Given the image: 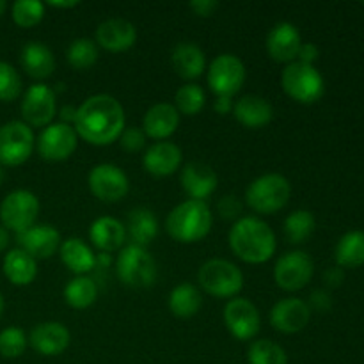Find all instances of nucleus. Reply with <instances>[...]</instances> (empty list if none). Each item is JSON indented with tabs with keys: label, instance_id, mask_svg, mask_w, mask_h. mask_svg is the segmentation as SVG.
<instances>
[{
	"label": "nucleus",
	"instance_id": "1",
	"mask_svg": "<svg viewBox=\"0 0 364 364\" xmlns=\"http://www.w3.org/2000/svg\"><path fill=\"white\" fill-rule=\"evenodd\" d=\"M73 128L89 144H112L119 141L124 130L123 105L110 95L91 96L77 109Z\"/></svg>",
	"mask_w": 364,
	"mask_h": 364
},
{
	"label": "nucleus",
	"instance_id": "2",
	"mask_svg": "<svg viewBox=\"0 0 364 364\" xmlns=\"http://www.w3.org/2000/svg\"><path fill=\"white\" fill-rule=\"evenodd\" d=\"M230 247L242 262L262 265L276 255V233L265 220L240 217L230 231Z\"/></svg>",
	"mask_w": 364,
	"mask_h": 364
},
{
	"label": "nucleus",
	"instance_id": "3",
	"mask_svg": "<svg viewBox=\"0 0 364 364\" xmlns=\"http://www.w3.org/2000/svg\"><path fill=\"white\" fill-rule=\"evenodd\" d=\"M213 215L205 201L187 199L171 210L166 219V231L180 244H194L210 233Z\"/></svg>",
	"mask_w": 364,
	"mask_h": 364
},
{
	"label": "nucleus",
	"instance_id": "4",
	"mask_svg": "<svg viewBox=\"0 0 364 364\" xmlns=\"http://www.w3.org/2000/svg\"><path fill=\"white\" fill-rule=\"evenodd\" d=\"M291 196V185L277 173L263 174L251 181L245 191V203L262 215H272L288 205Z\"/></svg>",
	"mask_w": 364,
	"mask_h": 364
},
{
	"label": "nucleus",
	"instance_id": "5",
	"mask_svg": "<svg viewBox=\"0 0 364 364\" xmlns=\"http://www.w3.org/2000/svg\"><path fill=\"white\" fill-rule=\"evenodd\" d=\"M199 287L217 299L237 297L244 288V274L235 263L213 258L201 265L198 272Z\"/></svg>",
	"mask_w": 364,
	"mask_h": 364
},
{
	"label": "nucleus",
	"instance_id": "6",
	"mask_svg": "<svg viewBox=\"0 0 364 364\" xmlns=\"http://www.w3.org/2000/svg\"><path fill=\"white\" fill-rule=\"evenodd\" d=\"M117 277L128 288H149L156 281L155 258L144 247L128 244L119 251L116 262Z\"/></svg>",
	"mask_w": 364,
	"mask_h": 364
},
{
	"label": "nucleus",
	"instance_id": "7",
	"mask_svg": "<svg viewBox=\"0 0 364 364\" xmlns=\"http://www.w3.org/2000/svg\"><path fill=\"white\" fill-rule=\"evenodd\" d=\"M281 85L283 91L291 100L299 103H315L318 102L326 91L323 77L315 66L302 64L299 60L287 64L281 73Z\"/></svg>",
	"mask_w": 364,
	"mask_h": 364
},
{
	"label": "nucleus",
	"instance_id": "8",
	"mask_svg": "<svg viewBox=\"0 0 364 364\" xmlns=\"http://www.w3.org/2000/svg\"><path fill=\"white\" fill-rule=\"evenodd\" d=\"M32 149L34 134L23 121H9L0 127V166H21L31 159Z\"/></svg>",
	"mask_w": 364,
	"mask_h": 364
},
{
	"label": "nucleus",
	"instance_id": "9",
	"mask_svg": "<svg viewBox=\"0 0 364 364\" xmlns=\"http://www.w3.org/2000/svg\"><path fill=\"white\" fill-rule=\"evenodd\" d=\"M206 78L217 98H233L245 82V66L233 53H220L210 64Z\"/></svg>",
	"mask_w": 364,
	"mask_h": 364
},
{
	"label": "nucleus",
	"instance_id": "10",
	"mask_svg": "<svg viewBox=\"0 0 364 364\" xmlns=\"http://www.w3.org/2000/svg\"><path fill=\"white\" fill-rule=\"evenodd\" d=\"M39 215V199L28 191H14L0 203V220L7 231L21 233L36 224Z\"/></svg>",
	"mask_w": 364,
	"mask_h": 364
},
{
	"label": "nucleus",
	"instance_id": "11",
	"mask_svg": "<svg viewBox=\"0 0 364 364\" xmlns=\"http://www.w3.org/2000/svg\"><path fill=\"white\" fill-rule=\"evenodd\" d=\"M315 263L304 251H291L281 256L274 267V281L284 291H299L309 284Z\"/></svg>",
	"mask_w": 364,
	"mask_h": 364
},
{
	"label": "nucleus",
	"instance_id": "12",
	"mask_svg": "<svg viewBox=\"0 0 364 364\" xmlns=\"http://www.w3.org/2000/svg\"><path fill=\"white\" fill-rule=\"evenodd\" d=\"M89 191L103 203H117L130 191V180L121 167L114 164H100L92 167L87 178Z\"/></svg>",
	"mask_w": 364,
	"mask_h": 364
},
{
	"label": "nucleus",
	"instance_id": "13",
	"mask_svg": "<svg viewBox=\"0 0 364 364\" xmlns=\"http://www.w3.org/2000/svg\"><path fill=\"white\" fill-rule=\"evenodd\" d=\"M57 114L55 91L45 84H34L21 100V116L28 127H48Z\"/></svg>",
	"mask_w": 364,
	"mask_h": 364
},
{
	"label": "nucleus",
	"instance_id": "14",
	"mask_svg": "<svg viewBox=\"0 0 364 364\" xmlns=\"http://www.w3.org/2000/svg\"><path fill=\"white\" fill-rule=\"evenodd\" d=\"M78 135L71 124L52 123L38 139V151L46 162H63L77 149Z\"/></svg>",
	"mask_w": 364,
	"mask_h": 364
},
{
	"label": "nucleus",
	"instance_id": "15",
	"mask_svg": "<svg viewBox=\"0 0 364 364\" xmlns=\"http://www.w3.org/2000/svg\"><path fill=\"white\" fill-rule=\"evenodd\" d=\"M223 318L231 336L240 341L252 340L262 327L258 308L247 299H231L224 308Z\"/></svg>",
	"mask_w": 364,
	"mask_h": 364
},
{
	"label": "nucleus",
	"instance_id": "16",
	"mask_svg": "<svg viewBox=\"0 0 364 364\" xmlns=\"http://www.w3.org/2000/svg\"><path fill=\"white\" fill-rule=\"evenodd\" d=\"M311 318V309L302 299H283L270 309V326L283 334L301 333Z\"/></svg>",
	"mask_w": 364,
	"mask_h": 364
},
{
	"label": "nucleus",
	"instance_id": "17",
	"mask_svg": "<svg viewBox=\"0 0 364 364\" xmlns=\"http://www.w3.org/2000/svg\"><path fill=\"white\" fill-rule=\"evenodd\" d=\"M21 251L34 259H48L60 247V233L50 224H34L16 235Z\"/></svg>",
	"mask_w": 364,
	"mask_h": 364
},
{
	"label": "nucleus",
	"instance_id": "18",
	"mask_svg": "<svg viewBox=\"0 0 364 364\" xmlns=\"http://www.w3.org/2000/svg\"><path fill=\"white\" fill-rule=\"evenodd\" d=\"M302 45L301 32L290 21H279L270 28L267 36V52L276 63L290 64L297 59L299 48Z\"/></svg>",
	"mask_w": 364,
	"mask_h": 364
},
{
	"label": "nucleus",
	"instance_id": "19",
	"mask_svg": "<svg viewBox=\"0 0 364 364\" xmlns=\"http://www.w3.org/2000/svg\"><path fill=\"white\" fill-rule=\"evenodd\" d=\"M135 39H137V28L123 18H110L102 21L96 28V45L107 52H127L135 45Z\"/></svg>",
	"mask_w": 364,
	"mask_h": 364
},
{
	"label": "nucleus",
	"instance_id": "20",
	"mask_svg": "<svg viewBox=\"0 0 364 364\" xmlns=\"http://www.w3.org/2000/svg\"><path fill=\"white\" fill-rule=\"evenodd\" d=\"M28 343L41 355H59L70 347L71 334L60 322H43L34 326L28 336Z\"/></svg>",
	"mask_w": 364,
	"mask_h": 364
},
{
	"label": "nucleus",
	"instance_id": "21",
	"mask_svg": "<svg viewBox=\"0 0 364 364\" xmlns=\"http://www.w3.org/2000/svg\"><path fill=\"white\" fill-rule=\"evenodd\" d=\"M180 183L188 198L196 199V201H205L215 192L219 178H217L215 171L206 164L191 162L181 171Z\"/></svg>",
	"mask_w": 364,
	"mask_h": 364
},
{
	"label": "nucleus",
	"instance_id": "22",
	"mask_svg": "<svg viewBox=\"0 0 364 364\" xmlns=\"http://www.w3.org/2000/svg\"><path fill=\"white\" fill-rule=\"evenodd\" d=\"M181 160H183V153L174 142L160 141L148 148L142 164L151 176L166 178L180 169Z\"/></svg>",
	"mask_w": 364,
	"mask_h": 364
},
{
	"label": "nucleus",
	"instance_id": "23",
	"mask_svg": "<svg viewBox=\"0 0 364 364\" xmlns=\"http://www.w3.org/2000/svg\"><path fill=\"white\" fill-rule=\"evenodd\" d=\"M180 124V112L176 107L171 103H156L149 107L148 112L144 114L142 121V130L146 137H151L155 141H166L176 132Z\"/></svg>",
	"mask_w": 364,
	"mask_h": 364
},
{
	"label": "nucleus",
	"instance_id": "24",
	"mask_svg": "<svg viewBox=\"0 0 364 364\" xmlns=\"http://www.w3.org/2000/svg\"><path fill=\"white\" fill-rule=\"evenodd\" d=\"M233 116L235 119L240 124H244L245 128L258 130V128L267 127V124L272 121L274 109L272 105H270L269 100L256 95H247L242 96V98L235 103Z\"/></svg>",
	"mask_w": 364,
	"mask_h": 364
},
{
	"label": "nucleus",
	"instance_id": "25",
	"mask_svg": "<svg viewBox=\"0 0 364 364\" xmlns=\"http://www.w3.org/2000/svg\"><path fill=\"white\" fill-rule=\"evenodd\" d=\"M20 63L25 73L36 80H45V78L52 77L53 70H55V57H53L52 50L45 43L39 41H28L21 48Z\"/></svg>",
	"mask_w": 364,
	"mask_h": 364
},
{
	"label": "nucleus",
	"instance_id": "26",
	"mask_svg": "<svg viewBox=\"0 0 364 364\" xmlns=\"http://www.w3.org/2000/svg\"><path fill=\"white\" fill-rule=\"evenodd\" d=\"M89 238L100 251L114 252L117 249H123L127 230H124V224L114 217H100L89 228Z\"/></svg>",
	"mask_w": 364,
	"mask_h": 364
},
{
	"label": "nucleus",
	"instance_id": "27",
	"mask_svg": "<svg viewBox=\"0 0 364 364\" xmlns=\"http://www.w3.org/2000/svg\"><path fill=\"white\" fill-rule=\"evenodd\" d=\"M171 63L178 77L194 80L206 70V57L203 50L194 43H180L171 53Z\"/></svg>",
	"mask_w": 364,
	"mask_h": 364
},
{
	"label": "nucleus",
	"instance_id": "28",
	"mask_svg": "<svg viewBox=\"0 0 364 364\" xmlns=\"http://www.w3.org/2000/svg\"><path fill=\"white\" fill-rule=\"evenodd\" d=\"M2 270L7 281L13 283L14 287H27L38 276V263L32 256L18 247L7 252L2 263Z\"/></svg>",
	"mask_w": 364,
	"mask_h": 364
},
{
	"label": "nucleus",
	"instance_id": "29",
	"mask_svg": "<svg viewBox=\"0 0 364 364\" xmlns=\"http://www.w3.org/2000/svg\"><path fill=\"white\" fill-rule=\"evenodd\" d=\"M60 259L64 265L77 276H85L96 267V256L92 249L80 238H68L59 247Z\"/></svg>",
	"mask_w": 364,
	"mask_h": 364
},
{
	"label": "nucleus",
	"instance_id": "30",
	"mask_svg": "<svg viewBox=\"0 0 364 364\" xmlns=\"http://www.w3.org/2000/svg\"><path fill=\"white\" fill-rule=\"evenodd\" d=\"M127 235L130 237L132 244L144 247L151 244L159 235V220L155 213L148 208H134L128 213L127 219Z\"/></svg>",
	"mask_w": 364,
	"mask_h": 364
},
{
	"label": "nucleus",
	"instance_id": "31",
	"mask_svg": "<svg viewBox=\"0 0 364 364\" xmlns=\"http://www.w3.org/2000/svg\"><path fill=\"white\" fill-rule=\"evenodd\" d=\"M203 306L201 291L192 283H181L171 291L169 309L176 318H192Z\"/></svg>",
	"mask_w": 364,
	"mask_h": 364
},
{
	"label": "nucleus",
	"instance_id": "32",
	"mask_svg": "<svg viewBox=\"0 0 364 364\" xmlns=\"http://www.w3.org/2000/svg\"><path fill=\"white\" fill-rule=\"evenodd\" d=\"M334 258L341 269H354L364 263V231H348L340 238Z\"/></svg>",
	"mask_w": 364,
	"mask_h": 364
},
{
	"label": "nucleus",
	"instance_id": "33",
	"mask_svg": "<svg viewBox=\"0 0 364 364\" xmlns=\"http://www.w3.org/2000/svg\"><path fill=\"white\" fill-rule=\"evenodd\" d=\"M98 297V287L87 276H77L64 288V301L73 309H87Z\"/></svg>",
	"mask_w": 364,
	"mask_h": 364
},
{
	"label": "nucleus",
	"instance_id": "34",
	"mask_svg": "<svg viewBox=\"0 0 364 364\" xmlns=\"http://www.w3.org/2000/svg\"><path fill=\"white\" fill-rule=\"evenodd\" d=\"M316 228L315 215L309 210H295L284 220V237L290 244H302Z\"/></svg>",
	"mask_w": 364,
	"mask_h": 364
},
{
	"label": "nucleus",
	"instance_id": "35",
	"mask_svg": "<svg viewBox=\"0 0 364 364\" xmlns=\"http://www.w3.org/2000/svg\"><path fill=\"white\" fill-rule=\"evenodd\" d=\"M98 57V45L89 38L75 39L66 50V60L73 70H89V68L95 66Z\"/></svg>",
	"mask_w": 364,
	"mask_h": 364
},
{
	"label": "nucleus",
	"instance_id": "36",
	"mask_svg": "<svg viewBox=\"0 0 364 364\" xmlns=\"http://www.w3.org/2000/svg\"><path fill=\"white\" fill-rule=\"evenodd\" d=\"M249 364H288V355L281 345L272 340H258L247 350Z\"/></svg>",
	"mask_w": 364,
	"mask_h": 364
},
{
	"label": "nucleus",
	"instance_id": "37",
	"mask_svg": "<svg viewBox=\"0 0 364 364\" xmlns=\"http://www.w3.org/2000/svg\"><path fill=\"white\" fill-rule=\"evenodd\" d=\"M206 103L205 91L196 84L181 85L174 95V107L183 116H196L203 110Z\"/></svg>",
	"mask_w": 364,
	"mask_h": 364
},
{
	"label": "nucleus",
	"instance_id": "38",
	"mask_svg": "<svg viewBox=\"0 0 364 364\" xmlns=\"http://www.w3.org/2000/svg\"><path fill=\"white\" fill-rule=\"evenodd\" d=\"M11 16L18 27H36L45 16V4L39 0H16L11 7Z\"/></svg>",
	"mask_w": 364,
	"mask_h": 364
},
{
	"label": "nucleus",
	"instance_id": "39",
	"mask_svg": "<svg viewBox=\"0 0 364 364\" xmlns=\"http://www.w3.org/2000/svg\"><path fill=\"white\" fill-rule=\"evenodd\" d=\"M27 336L20 327H7L0 331V355L6 359H16L27 348Z\"/></svg>",
	"mask_w": 364,
	"mask_h": 364
},
{
	"label": "nucleus",
	"instance_id": "40",
	"mask_svg": "<svg viewBox=\"0 0 364 364\" xmlns=\"http://www.w3.org/2000/svg\"><path fill=\"white\" fill-rule=\"evenodd\" d=\"M21 95V78L11 64L0 63V102H14Z\"/></svg>",
	"mask_w": 364,
	"mask_h": 364
},
{
	"label": "nucleus",
	"instance_id": "41",
	"mask_svg": "<svg viewBox=\"0 0 364 364\" xmlns=\"http://www.w3.org/2000/svg\"><path fill=\"white\" fill-rule=\"evenodd\" d=\"M119 144H121V148L128 153L141 151V149L146 146L144 130H142V128H137V127L124 128L123 134H121V137H119Z\"/></svg>",
	"mask_w": 364,
	"mask_h": 364
},
{
	"label": "nucleus",
	"instance_id": "42",
	"mask_svg": "<svg viewBox=\"0 0 364 364\" xmlns=\"http://www.w3.org/2000/svg\"><path fill=\"white\" fill-rule=\"evenodd\" d=\"M242 210H244V205H242L240 199L233 194L224 196V198H220L219 203H217V212H219V215L226 220L240 219Z\"/></svg>",
	"mask_w": 364,
	"mask_h": 364
},
{
	"label": "nucleus",
	"instance_id": "43",
	"mask_svg": "<svg viewBox=\"0 0 364 364\" xmlns=\"http://www.w3.org/2000/svg\"><path fill=\"white\" fill-rule=\"evenodd\" d=\"M309 309H315L318 313H327L333 308V299L331 294L326 290H315L309 295Z\"/></svg>",
	"mask_w": 364,
	"mask_h": 364
},
{
	"label": "nucleus",
	"instance_id": "44",
	"mask_svg": "<svg viewBox=\"0 0 364 364\" xmlns=\"http://www.w3.org/2000/svg\"><path fill=\"white\" fill-rule=\"evenodd\" d=\"M188 7H191L192 13L198 14V16L208 18L219 9V2H217V0H194V2L188 4Z\"/></svg>",
	"mask_w": 364,
	"mask_h": 364
},
{
	"label": "nucleus",
	"instance_id": "45",
	"mask_svg": "<svg viewBox=\"0 0 364 364\" xmlns=\"http://www.w3.org/2000/svg\"><path fill=\"white\" fill-rule=\"evenodd\" d=\"M318 55H320V50L315 43H302L301 48H299L297 59H299V63L313 66V63L318 59Z\"/></svg>",
	"mask_w": 364,
	"mask_h": 364
},
{
	"label": "nucleus",
	"instance_id": "46",
	"mask_svg": "<svg viewBox=\"0 0 364 364\" xmlns=\"http://www.w3.org/2000/svg\"><path fill=\"white\" fill-rule=\"evenodd\" d=\"M345 281V272L341 267H331L323 272V283L329 288H338L341 287Z\"/></svg>",
	"mask_w": 364,
	"mask_h": 364
},
{
	"label": "nucleus",
	"instance_id": "47",
	"mask_svg": "<svg viewBox=\"0 0 364 364\" xmlns=\"http://www.w3.org/2000/svg\"><path fill=\"white\" fill-rule=\"evenodd\" d=\"M233 98H217L213 109H215V112L220 114V116H226V114L233 112Z\"/></svg>",
	"mask_w": 364,
	"mask_h": 364
},
{
	"label": "nucleus",
	"instance_id": "48",
	"mask_svg": "<svg viewBox=\"0 0 364 364\" xmlns=\"http://www.w3.org/2000/svg\"><path fill=\"white\" fill-rule=\"evenodd\" d=\"M60 117H63L60 123H66L73 127L75 117H77V109H75V107H64V109L60 110Z\"/></svg>",
	"mask_w": 364,
	"mask_h": 364
},
{
	"label": "nucleus",
	"instance_id": "49",
	"mask_svg": "<svg viewBox=\"0 0 364 364\" xmlns=\"http://www.w3.org/2000/svg\"><path fill=\"white\" fill-rule=\"evenodd\" d=\"M7 245H9V231L0 224V252L7 249Z\"/></svg>",
	"mask_w": 364,
	"mask_h": 364
},
{
	"label": "nucleus",
	"instance_id": "50",
	"mask_svg": "<svg viewBox=\"0 0 364 364\" xmlns=\"http://www.w3.org/2000/svg\"><path fill=\"white\" fill-rule=\"evenodd\" d=\"M50 7H59V9H71V7H78L80 6V2H77V0H71V2H48Z\"/></svg>",
	"mask_w": 364,
	"mask_h": 364
},
{
	"label": "nucleus",
	"instance_id": "51",
	"mask_svg": "<svg viewBox=\"0 0 364 364\" xmlns=\"http://www.w3.org/2000/svg\"><path fill=\"white\" fill-rule=\"evenodd\" d=\"M6 9H7V4H6V0H0V18H2V14L6 13Z\"/></svg>",
	"mask_w": 364,
	"mask_h": 364
},
{
	"label": "nucleus",
	"instance_id": "52",
	"mask_svg": "<svg viewBox=\"0 0 364 364\" xmlns=\"http://www.w3.org/2000/svg\"><path fill=\"white\" fill-rule=\"evenodd\" d=\"M4 308H6V302H4V297H2V294H0V316H2V313H4Z\"/></svg>",
	"mask_w": 364,
	"mask_h": 364
},
{
	"label": "nucleus",
	"instance_id": "53",
	"mask_svg": "<svg viewBox=\"0 0 364 364\" xmlns=\"http://www.w3.org/2000/svg\"><path fill=\"white\" fill-rule=\"evenodd\" d=\"M4 181V171H2V166H0V185H2Z\"/></svg>",
	"mask_w": 364,
	"mask_h": 364
}]
</instances>
